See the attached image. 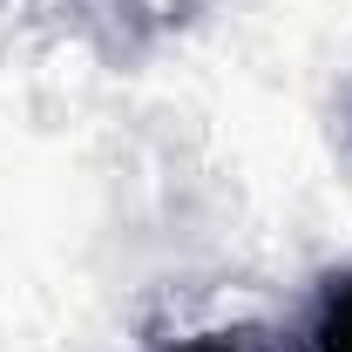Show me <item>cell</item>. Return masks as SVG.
Here are the masks:
<instances>
[{"mask_svg": "<svg viewBox=\"0 0 352 352\" xmlns=\"http://www.w3.org/2000/svg\"><path fill=\"white\" fill-rule=\"evenodd\" d=\"M305 352H352V264L325 271L305 305Z\"/></svg>", "mask_w": 352, "mask_h": 352, "instance_id": "6da1fadb", "label": "cell"}, {"mask_svg": "<svg viewBox=\"0 0 352 352\" xmlns=\"http://www.w3.org/2000/svg\"><path fill=\"white\" fill-rule=\"evenodd\" d=\"M156 352H244V339L237 332H190V339H170Z\"/></svg>", "mask_w": 352, "mask_h": 352, "instance_id": "7a4b0ae2", "label": "cell"}]
</instances>
